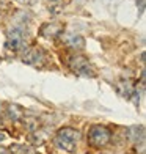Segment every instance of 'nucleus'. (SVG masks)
<instances>
[{
	"label": "nucleus",
	"mask_w": 146,
	"mask_h": 154,
	"mask_svg": "<svg viewBox=\"0 0 146 154\" xmlns=\"http://www.w3.org/2000/svg\"><path fill=\"white\" fill-rule=\"evenodd\" d=\"M65 44L69 46L71 49H82L83 46H85V39H83L82 36H79V35H69V36L65 39Z\"/></svg>",
	"instance_id": "nucleus-9"
},
{
	"label": "nucleus",
	"mask_w": 146,
	"mask_h": 154,
	"mask_svg": "<svg viewBox=\"0 0 146 154\" xmlns=\"http://www.w3.org/2000/svg\"><path fill=\"white\" fill-rule=\"evenodd\" d=\"M140 5V11L143 13V8H144V0H137V6Z\"/></svg>",
	"instance_id": "nucleus-13"
},
{
	"label": "nucleus",
	"mask_w": 146,
	"mask_h": 154,
	"mask_svg": "<svg viewBox=\"0 0 146 154\" xmlns=\"http://www.w3.org/2000/svg\"><path fill=\"white\" fill-rule=\"evenodd\" d=\"M43 57H44V54L39 47H32L30 51L24 55L22 61L25 65H38V63L43 61Z\"/></svg>",
	"instance_id": "nucleus-6"
},
{
	"label": "nucleus",
	"mask_w": 146,
	"mask_h": 154,
	"mask_svg": "<svg viewBox=\"0 0 146 154\" xmlns=\"http://www.w3.org/2000/svg\"><path fill=\"white\" fill-rule=\"evenodd\" d=\"M5 138H6V135H5V132H0V142H3Z\"/></svg>",
	"instance_id": "nucleus-15"
},
{
	"label": "nucleus",
	"mask_w": 146,
	"mask_h": 154,
	"mask_svg": "<svg viewBox=\"0 0 146 154\" xmlns=\"http://www.w3.org/2000/svg\"><path fill=\"white\" fill-rule=\"evenodd\" d=\"M61 32H63V27H61L60 24L50 22V24H44L43 27H41L39 35H41V36H44V38H47V39H52V38L60 36Z\"/></svg>",
	"instance_id": "nucleus-5"
},
{
	"label": "nucleus",
	"mask_w": 146,
	"mask_h": 154,
	"mask_svg": "<svg viewBox=\"0 0 146 154\" xmlns=\"http://www.w3.org/2000/svg\"><path fill=\"white\" fill-rule=\"evenodd\" d=\"M68 65L75 74L83 75V77H94V71H93L91 65H90V61L83 57V55H74V57L69 60Z\"/></svg>",
	"instance_id": "nucleus-3"
},
{
	"label": "nucleus",
	"mask_w": 146,
	"mask_h": 154,
	"mask_svg": "<svg viewBox=\"0 0 146 154\" xmlns=\"http://www.w3.org/2000/svg\"><path fill=\"white\" fill-rule=\"evenodd\" d=\"M5 110H6V115H8V118L11 121H20L25 116V110L19 104H8L5 107Z\"/></svg>",
	"instance_id": "nucleus-7"
},
{
	"label": "nucleus",
	"mask_w": 146,
	"mask_h": 154,
	"mask_svg": "<svg viewBox=\"0 0 146 154\" xmlns=\"http://www.w3.org/2000/svg\"><path fill=\"white\" fill-rule=\"evenodd\" d=\"M85 2H87V0H74V3H77V5H83Z\"/></svg>",
	"instance_id": "nucleus-14"
},
{
	"label": "nucleus",
	"mask_w": 146,
	"mask_h": 154,
	"mask_svg": "<svg viewBox=\"0 0 146 154\" xmlns=\"http://www.w3.org/2000/svg\"><path fill=\"white\" fill-rule=\"evenodd\" d=\"M47 6H49V10H50V13L57 14V13L63 8V0H47Z\"/></svg>",
	"instance_id": "nucleus-10"
},
{
	"label": "nucleus",
	"mask_w": 146,
	"mask_h": 154,
	"mask_svg": "<svg viewBox=\"0 0 146 154\" xmlns=\"http://www.w3.org/2000/svg\"><path fill=\"white\" fill-rule=\"evenodd\" d=\"M24 47V32L20 29H13L8 33V38H6V49L10 51H20Z\"/></svg>",
	"instance_id": "nucleus-4"
},
{
	"label": "nucleus",
	"mask_w": 146,
	"mask_h": 154,
	"mask_svg": "<svg viewBox=\"0 0 146 154\" xmlns=\"http://www.w3.org/2000/svg\"><path fill=\"white\" fill-rule=\"evenodd\" d=\"M87 138H88V143L91 146H94V148H102V146H105L110 142L112 132L105 126H93V128H90Z\"/></svg>",
	"instance_id": "nucleus-2"
},
{
	"label": "nucleus",
	"mask_w": 146,
	"mask_h": 154,
	"mask_svg": "<svg viewBox=\"0 0 146 154\" xmlns=\"http://www.w3.org/2000/svg\"><path fill=\"white\" fill-rule=\"evenodd\" d=\"M10 151H11V154H29V148L24 145H13Z\"/></svg>",
	"instance_id": "nucleus-11"
},
{
	"label": "nucleus",
	"mask_w": 146,
	"mask_h": 154,
	"mask_svg": "<svg viewBox=\"0 0 146 154\" xmlns=\"http://www.w3.org/2000/svg\"><path fill=\"white\" fill-rule=\"evenodd\" d=\"M17 3H20V5H33L36 0H16Z\"/></svg>",
	"instance_id": "nucleus-12"
},
{
	"label": "nucleus",
	"mask_w": 146,
	"mask_h": 154,
	"mask_svg": "<svg viewBox=\"0 0 146 154\" xmlns=\"http://www.w3.org/2000/svg\"><path fill=\"white\" fill-rule=\"evenodd\" d=\"M2 110H3V107H2V104H0V115H2Z\"/></svg>",
	"instance_id": "nucleus-16"
},
{
	"label": "nucleus",
	"mask_w": 146,
	"mask_h": 154,
	"mask_svg": "<svg viewBox=\"0 0 146 154\" xmlns=\"http://www.w3.org/2000/svg\"><path fill=\"white\" fill-rule=\"evenodd\" d=\"M80 140V132L75 131L72 128H63L57 132L55 135V145L60 149H65L68 152H74L75 151V145Z\"/></svg>",
	"instance_id": "nucleus-1"
},
{
	"label": "nucleus",
	"mask_w": 146,
	"mask_h": 154,
	"mask_svg": "<svg viewBox=\"0 0 146 154\" xmlns=\"http://www.w3.org/2000/svg\"><path fill=\"white\" fill-rule=\"evenodd\" d=\"M127 137L132 140V142H135V143H143V140H144V129H143V126H132V128L127 129Z\"/></svg>",
	"instance_id": "nucleus-8"
}]
</instances>
